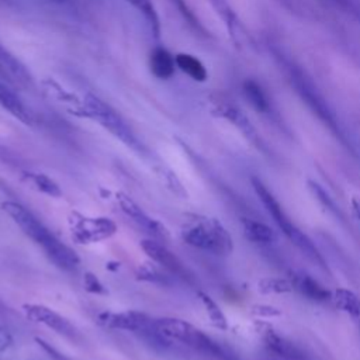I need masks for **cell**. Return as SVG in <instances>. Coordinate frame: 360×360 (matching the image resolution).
Instances as JSON below:
<instances>
[{
	"mask_svg": "<svg viewBox=\"0 0 360 360\" xmlns=\"http://www.w3.org/2000/svg\"><path fill=\"white\" fill-rule=\"evenodd\" d=\"M75 114L80 117H86L100 127H103L107 132H110L114 138L121 141L124 145L131 148L138 153H143L145 148L141 141L136 138L131 127L121 117V114L112 108L108 103L101 100L98 96L93 93H87L80 105L75 110Z\"/></svg>",
	"mask_w": 360,
	"mask_h": 360,
	"instance_id": "cell-3",
	"label": "cell"
},
{
	"mask_svg": "<svg viewBox=\"0 0 360 360\" xmlns=\"http://www.w3.org/2000/svg\"><path fill=\"white\" fill-rule=\"evenodd\" d=\"M0 159L3 160H11V155L7 149H4L1 145H0Z\"/></svg>",
	"mask_w": 360,
	"mask_h": 360,
	"instance_id": "cell-32",
	"label": "cell"
},
{
	"mask_svg": "<svg viewBox=\"0 0 360 360\" xmlns=\"http://www.w3.org/2000/svg\"><path fill=\"white\" fill-rule=\"evenodd\" d=\"M21 309L24 316L28 321L34 323H41L66 339H70V340L79 339L77 329L65 316H62L52 308L45 307L42 304H24Z\"/></svg>",
	"mask_w": 360,
	"mask_h": 360,
	"instance_id": "cell-9",
	"label": "cell"
},
{
	"mask_svg": "<svg viewBox=\"0 0 360 360\" xmlns=\"http://www.w3.org/2000/svg\"><path fill=\"white\" fill-rule=\"evenodd\" d=\"M308 187H309V190L312 191V194L316 197V200H318L325 208H328L333 215L342 218V212H340L339 207L335 204L333 198L328 194V191H326L321 184H318V183L314 181V180H308Z\"/></svg>",
	"mask_w": 360,
	"mask_h": 360,
	"instance_id": "cell-28",
	"label": "cell"
},
{
	"mask_svg": "<svg viewBox=\"0 0 360 360\" xmlns=\"http://www.w3.org/2000/svg\"><path fill=\"white\" fill-rule=\"evenodd\" d=\"M1 210L13 219L25 236L44 250L46 257L58 269L63 271H75L79 267L80 257L77 253L60 242L27 207L17 201H3Z\"/></svg>",
	"mask_w": 360,
	"mask_h": 360,
	"instance_id": "cell-2",
	"label": "cell"
},
{
	"mask_svg": "<svg viewBox=\"0 0 360 360\" xmlns=\"http://www.w3.org/2000/svg\"><path fill=\"white\" fill-rule=\"evenodd\" d=\"M141 248L146 253V256L152 262L158 263L162 269L167 270L173 276L180 277L184 281H188V283L193 281V274L186 267V264L159 240L143 239L141 240Z\"/></svg>",
	"mask_w": 360,
	"mask_h": 360,
	"instance_id": "cell-10",
	"label": "cell"
},
{
	"mask_svg": "<svg viewBox=\"0 0 360 360\" xmlns=\"http://www.w3.org/2000/svg\"><path fill=\"white\" fill-rule=\"evenodd\" d=\"M136 276L139 280L149 281L153 284H160V285H170L172 278L166 273H163L159 267H156L152 263H143L142 266L138 267Z\"/></svg>",
	"mask_w": 360,
	"mask_h": 360,
	"instance_id": "cell-26",
	"label": "cell"
},
{
	"mask_svg": "<svg viewBox=\"0 0 360 360\" xmlns=\"http://www.w3.org/2000/svg\"><path fill=\"white\" fill-rule=\"evenodd\" d=\"M240 224L243 235L253 243H270L276 239L274 231L263 222L250 218H242Z\"/></svg>",
	"mask_w": 360,
	"mask_h": 360,
	"instance_id": "cell-21",
	"label": "cell"
},
{
	"mask_svg": "<svg viewBox=\"0 0 360 360\" xmlns=\"http://www.w3.org/2000/svg\"><path fill=\"white\" fill-rule=\"evenodd\" d=\"M174 60H176V66L183 73H186L190 79L195 82H205L208 79V72L204 63L198 58L190 53H177L174 56Z\"/></svg>",
	"mask_w": 360,
	"mask_h": 360,
	"instance_id": "cell-22",
	"label": "cell"
},
{
	"mask_svg": "<svg viewBox=\"0 0 360 360\" xmlns=\"http://www.w3.org/2000/svg\"><path fill=\"white\" fill-rule=\"evenodd\" d=\"M158 330L170 342H180L193 350L218 360H226L228 354L212 338L194 325L179 318H155Z\"/></svg>",
	"mask_w": 360,
	"mask_h": 360,
	"instance_id": "cell-7",
	"label": "cell"
},
{
	"mask_svg": "<svg viewBox=\"0 0 360 360\" xmlns=\"http://www.w3.org/2000/svg\"><path fill=\"white\" fill-rule=\"evenodd\" d=\"M271 55L285 75L288 83L301 98V101L308 107V110L314 115H316V118L325 127H328V129L340 141V143L353 150L350 138L347 136L336 112L333 111L325 96L321 93L318 86L314 83V80L309 77V75L294 59L284 55L280 49L271 48Z\"/></svg>",
	"mask_w": 360,
	"mask_h": 360,
	"instance_id": "cell-1",
	"label": "cell"
},
{
	"mask_svg": "<svg viewBox=\"0 0 360 360\" xmlns=\"http://www.w3.org/2000/svg\"><path fill=\"white\" fill-rule=\"evenodd\" d=\"M242 93L246 101L250 104V107L264 115H270L273 112L271 101L266 93V90L262 87L260 83H257L253 79H246L242 83Z\"/></svg>",
	"mask_w": 360,
	"mask_h": 360,
	"instance_id": "cell-16",
	"label": "cell"
},
{
	"mask_svg": "<svg viewBox=\"0 0 360 360\" xmlns=\"http://www.w3.org/2000/svg\"><path fill=\"white\" fill-rule=\"evenodd\" d=\"M180 236L187 245L215 255H228L233 249L229 232L215 218L187 215L181 225Z\"/></svg>",
	"mask_w": 360,
	"mask_h": 360,
	"instance_id": "cell-4",
	"label": "cell"
},
{
	"mask_svg": "<svg viewBox=\"0 0 360 360\" xmlns=\"http://www.w3.org/2000/svg\"><path fill=\"white\" fill-rule=\"evenodd\" d=\"M212 112L226 121H229L233 127H236L242 135L249 141L252 142L256 148H260L263 149L264 145H263V141L262 138L259 136L255 125L252 124V121L249 120V117L235 104L232 103H228V101H221V103H217Z\"/></svg>",
	"mask_w": 360,
	"mask_h": 360,
	"instance_id": "cell-12",
	"label": "cell"
},
{
	"mask_svg": "<svg viewBox=\"0 0 360 360\" xmlns=\"http://www.w3.org/2000/svg\"><path fill=\"white\" fill-rule=\"evenodd\" d=\"M115 200L120 204L122 212L128 218H131L139 228H142L145 232H148L150 236L159 238V239L167 238L166 226L163 224H160L159 221H156L155 218H152L150 215H148L142 210V207H139L129 195H127L124 193H117Z\"/></svg>",
	"mask_w": 360,
	"mask_h": 360,
	"instance_id": "cell-11",
	"label": "cell"
},
{
	"mask_svg": "<svg viewBox=\"0 0 360 360\" xmlns=\"http://www.w3.org/2000/svg\"><path fill=\"white\" fill-rule=\"evenodd\" d=\"M197 295L200 297L211 323L218 329H226L228 328V321H226V316L224 315L222 309L218 307V304L208 294H205L204 291H198Z\"/></svg>",
	"mask_w": 360,
	"mask_h": 360,
	"instance_id": "cell-25",
	"label": "cell"
},
{
	"mask_svg": "<svg viewBox=\"0 0 360 360\" xmlns=\"http://www.w3.org/2000/svg\"><path fill=\"white\" fill-rule=\"evenodd\" d=\"M53 1H62V0H53Z\"/></svg>",
	"mask_w": 360,
	"mask_h": 360,
	"instance_id": "cell-34",
	"label": "cell"
},
{
	"mask_svg": "<svg viewBox=\"0 0 360 360\" xmlns=\"http://www.w3.org/2000/svg\"><path fill=\"white\" fill-rule=\"evenodd\" d=\"M96 322L108 330H127L136 335L145 343L155 349H166L173 342L166 339L156 328L155 318L139 312V311H125V312H111L103 311L96 315Z\"/></svg>",
	"mask_w": 360,
	"mask_h": 360,
	"instance_id": "cell-5",
	"label": "cell"
},
{
	"mask_svg": "<svg viewBox=\"0 0 360 360\" xmlns=\"http://www.w3.org/2000/svg\"><path fill=\"white\" fill-rule=\"evenodd\" d=\"M257 288L263 294H283V292H291L294 290L291 280L285 278H263L259 281Z\"/></svg>",
	"mask_w": 360,
	"mask_h": 360,
	"instance_id": "cell-27",
	"label": "cell"
},
{
	"mask_svg": "<svg viewBox=\"0 0 360 360\" xmlns=\"http://www.w3.org/2000/svg\"><path fill=\"white\" fill-rule=\"evenodd\" d=\"M263 339H264L266 346H267L271 352L277 353L278 356H283V357L290 359V360H304L302 352H301L295 345H292V343L288 342L287 339H284V338H281L280 335H277L274 330L267 329V330L264 332Z\"/></svg>",
	"mask_w": 360,
	"mask_h": 360,
	"instance_id": "cell-19",
	"label": "cell"
},
{
	"mask_svg": "<svg viewBox=\"0 0 360 360\" xmlns=\"http://www.w3.org/2000/svg\"><path fill=\"white\" fill-rule=\"evenodd\" d=\"M252 186L255 188V193L257 194L259 200L262 201V204L264 205L267 214L273 218V221L277 224V226L283 231V233L307 256L309 257L312 262H315L316 264L325 267V260L322 257V255L319 253V250L316 249V246L312 243V240L304 233L301 232L291 221L290 218L285 215L283 207L280 205V202L276 200V197L273 195V193L262 183L260 179L257 177H252Z\"/></svg>",
	"mask_w": 360,
	"mask_h": 360,
	"instance_id": "cell-6",
	"label": "cell"
},
{
	"mask_svg": "<svg viewBox=\"0 0 360 360\" xmlns=\"http://www.w3.org/2000/svg\"><path fill=\"white\" fill-rule=\"evenodd\" d=\"M332 298L335 301V305L340 311L349 314L356 319H360V298L353 291L346 288H338L333 292Z\"/></svg>",
	"mask_w": 360,
	"mask_h": 360,
	"instance_id": "cell-24",
	"label": "cell"
},
{
	"mask_svg": "<svg viewBox=\"0 0 360 360\" xmlns=\"http://www.w3.org/2000/svg\"><path fill=\"white\" fill-rule=\"evenodd\" d=\"M352 208H353V214L357 218V221L360 222V198H353L352 200Z\"/></svg>",
	"mask_w": 360,
	"mask_h": 360,
	"instance_id": "cell-31",
	"label": "cell"
},
{
	"mask_svg": "<svg viewBox=\"0 0 360 360\" xmlns=\"http://www.w3.org/2000/svg\"><path fill=\"white\" fill-rule=\"evenodd\" d=\"M149 68L155 77L158 79H170L174 75L176 60L174 56L165 48L156 46L149 56Z\"/></svg>",
	"mask_w": 360,
	"mask_h": 360,
	"instance_id": "cell-18",
	"label": "cell"
},
{
	"mask_svg": "<svg viewBox=\"0 0 360 360\" xmlns=\"http://www.w3.org/2000/svg\"><path fill=\"white\" fill-rule=\"evenodd\" d=\"M83 285L86 288V291L91 292V294H107L105 287L101 284V281L90 271H87L83 277Z\"/></svg>",
	"mask_w": 360,
	"mask_h": 360,
	"instance_id": "cell-29",
	"label": "cell"
},
{
	"mask_svg": "<svg viewBox=\"0 0 360 360\" xmlns=\"http://www.w3.org/2000/svg\"><path fill=\"white\" fill-rule=\"evenodd\" d=\"M291 283L294 290L301 292L304 297H307L311 301L316 302H325L332 298L330 291H328L323 285H321L316 280L309 277L304 273H294L291 276Z\"/></svg>",
	"mask_w": 360,
	"mask_h": 360,
	"instance_id": "cell-14",
	"label": "cell"
},
{
	"mask_svg": "<svg viewBox=\"0 0 360 360\" xmlns=\"http://www.w3.org/2000/svg\"><path fill=\"white\" fill-rule=\"evenodd\" d=\"M0 66L4 70V73L13 77L21 87H25V89L34 87L32 76L30 75L25 65L21 63V60L17 56H14L1 42H0Z\"/></svg>",
	"mask_w": 360,
	"mask_h": 360,
	"instance_id": "cell-13",
	"label": "cell"
},
{
	"mask_svg": "<svg viewBox=\"0 0 360 360\" xmlns=\"http://www.w3.org/2000/svg\"><path fill=\"white\" fill-rule=\"evenodd\" d=\"M21 179L27 186H30L31 188H34L38 193H42L45 195L55 197V198L62 195V188L59 187V184L45 173L22 172Z\"/></svg>",
	"mask_w": 360,
	"mask_h": 360,
	"instance_id": "cell-20",
	"label": "cell"
},
{
	"mask_svg": "<svg viewBox=\"0 0 360 360\" xmlns=\"http://www.w3.org/2000/svg\"><path fill=\"white\" fill-rule=\"evenodd\" d=\"M69 229L76 243L90 245L115 235L117 224L108 217H89L73 211L69 215Z\"/></svg>",
	"mask_w": 360,
	"mask_h": 360,
	"instance_id": "cell-8",
	"label": "cell"
},
{
	"mask_svg": "<svg viewBox=\"0 0 360 360\" xmlns=\"http://www.w3.org/2000/svg\"><path fill=\"white\" fill-rule=\"evenodd\" d=\"M0 73H1V75H6V73H4V70L1 69V66H0ZM6 76H7V75H6Z\"/></svg>",
	"mask_w": 360,
	"mask_h": 360,
	"instance_id": "cell-33",
	"label": "cell"
},
{
	"mask_svg": "<svg viewBox=\"0 0 360 360\" xmlns=\"http://www.w3.org/2000/svg\"><path fill=\"white\" fill-rule=\"evenodd\" d=\"M13 343V338L10 335V332L0 325V352L6 350L10 345Z\"/></svg>",
	"mask_w": 360,
	"mask_h": 360,
	"instance_id": "cell-30",
	"label": "cell"
},
{
	"mask_svg": "<svg viewBox=\"0 0 360 360\" xmlns=\"http://www.w3.org/2000/svg\"><path fill=\"white\" fill-rule=\"evenodd\" d=\"M125 1L129 3L139 14H142V17L148 22L153 37L159 38L160 37V20H159L156 7L152 3V0H125Z\"/></svg>",
	"mask_w": 360,
	"mask_h": 360,
	"instance_id": "cell-23",
	"label": "cell"
},
{
	"mask_svg": "<svg viewBox=\"0 0 360 360\" xmlns=\"http://www.w3.org/2000/svg\"><path fill=\"white\" fill-rule=\"evenodd\" d=\"M0 105L7 110L14 118L21 121L25 125L32 124V117L22 103V100L18 97V94L10 89L7 84L0 82Z\"/></svg>",
	"mask_w": 360,
	"mask_h": 360,
	"instance_id": "cell-15",
	"label": "cell"
},
{
	"mask_svg": "<svg viewBox=\"0 0 360 360\" xmlns=\"http://www.w3.org/2000/svg\"><path fill=\"white\" fill-rule=\"evenodd\" d=\"M207 3L211 6V8L215 11V14L221 18V21L226 27L231 38L236 44L240 37L242 24L239 21L235 10L229 4V1L228 0H207Z\"/></svg>",
	"mask_w": 360,
	"mask_h": 360,
	"instance_id": "cell-17",
	"label": "cell"
}]
</instances>
